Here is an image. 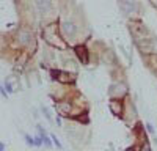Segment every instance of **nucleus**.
I'll list each match as a JSON object with an SVG mask.
<instances>
[{"label": "nucleus", "mask_w": 157, "mask_h": 151, "mask_svg": "<svg viewBox=\"0 0 157 151\" xmlns=\"http://www.w3.org/2000/svg\"><path fill=\"white\" fill-rule=\"evenodd\" d=\"M50 137H52V140H54V143H55V145H57V146L61 149V145H60V142H58V138H57L55 135H50Z\"/></svg>", "instance_id": "f8f14e48"}, {"label": "nucleus", "mask_w": 157, "mask_h": 151, "mask_svg": "<svg viewBox=\"0 0 157 151\" xmlns=\"http://www.w3.org/2000/svg\"><path fill=\"white\" fill-rule=\"evenodd\" d=\"M29 80H30V85L32 87H38L39 83V79H38V76H36V72H30V76H29Z\"/></svg>", "instance_id": "1a4fd4ad"}, {"label": "nucleus", "mask_w": 157, "mask_h": 151, "mask_svg": "<svg viewBox=\"0 0 157 151\" xmlns=\"http://www.w3.org/2000/svg\"><path fill=\"white\" fill-rule=\"evenodd\" d=\"M118 6L123 10L124 14H129V13H134V10L137 8V2H120Z\"/></svg>", "instance_id": "20e7f679"}, {"label": "nucleus", "mask_w": 157, "mask_h": 151, "mask_svg": "<svg viewBox=\"0 0 157 151\" xmlns=\"http://www.w3.org/2000/svg\"><path fill=\"white\" fill-rule=\"evenodd\" d=\"M36 6L41 10V13H47V10H50L52 3L50 2H36Z\"/></svg>", "instance_id": "6e6552de"}, {"label": "nucleus", "mask_w": 157, "mask_h": 151, "mask_svg": "<svg viewBox=\"0 0 157 151\" xmlns=\"http://www.w3.org/2000/svg\"><path fill=\"white\" fill-rule=\"evenodd\" d=\"M75 52H77L78 58L82 60V63H88V54H86V49H85V47H80V46H78V47L75 49Z\"/></svg>", "instance_id": "0eeeda50"}, {"label": "nucleus", "mask_w": 157, "mask_h": 151, "mask_svg": "<svg viewBox=\"0 0 157 151\" xmlns=\"http://www.w3.org/2000/svg\"><path fill=\"white\" fill-rule=\"evenodd\" d=\"M17 38H19V43H21V44H29L30 40H32V33H30V30H27V29H22V30H19Z\"/></svg>", "instance_id": "7ed1b4c3"}, {"label": "nucleus", "mask_w": 157, "mask_h": 151, "mask_svg": "<svg viewBox=\"0 0 157 151\" xmlns=\"http://www.w3.org/2000/svg\"><path fill=\"white\" fill-rule=\"evenodd\" d=\"M61 32L64 36H74L75 33V25L72 22H63L61 24Z\"/></svg>", "instance_id": "f03ea898"}, {"label": "nucleus", "mask_w": 157, "mask_h": 151, "mask_svg": "<svg viewBox=\"0 0 157 151\" xmlns=\"http://www.w3.org/2000/svg\"><path fill=\"white\" fill-rule=\"evenodd\" d=\"M41 110H43V113H44V115L47 117V120H50V121H52V115H50V112H49V110H47V109H46L44 106L41 107Z\"/></svg>", "instance_id": "9d476101"}, {"label": "nucleus", "mask_w": 157, "mask_h": 151, "mask_svg": "<svg viewBox=\"0 0 157 151\" xmlns=\"http://www.w3.org/2000/svg\"><path fill=\"white\" fill-rule=\"evenodd\" d=\"M126 151H134V149H126Z\"/></svg>", "instance_id": "dca6fc26"}, {"label": "nucleus", "mask_w": 157, "mask_h": 151, "mask_svg": "<svg viewBox=\"0 0 157 151\" xmlns=\"http://www.w3.org/2000/svg\"><path fill=\"white\" fill-rule=\"evenodd\" d=\"M109 106H110V110L115 113V115H120V113H121V110H123V106H121V103H120V101H116V99H112Z\"/></svg>", "instance_id": "423d86ee"}, {"label": "nucleus", "mask_w": 157, "mask_h": 151, "mask_svg": "<svg viewBox=\"0 0 157 151\" xmlns=\"http://www.w3.org/2000/svg\"><path fill=\"white\" fill-rule=\"evenodd\" d=\"M41 138H43V142H44V143H46L47 146H50V142H49V138H47L46 135H44V137H41Z\"/></svg>", "instance_id": "ddd939ff"}, {"label": "nucleus", "mask_w": 157, "mask_h": 151, "mask_svg": "<svg viewBox=\"0 0 157 151\" xmlns=\"http://www.w3.org/2000/svg\"><path fill=\"white\" fill-rule=\"evenodd\" d=\"M55 110L58 113H63V115H68L71 110V104L69 103H57L55 104Z\"/></svg>", "instance_id": "39448f33"}, {"label": "nucleus", "mask_w": 157, "mask_h": 151, "mask_svg": "<svg viewBox=\"0 0 157 151\" xmlns=\"http://www.w3.org/2000/svg\"><path fill=\"white\" fill-rule=\"evenodd\" d=\"M0 151H5V143H0Z\"/></svg>", "instance_id": "2eb2a0df"}, {"label": "nucleus", "mask_w": 157, "mask_h": 151, "mask_svg": "<svg viewBox=\"0 0 157 151\" xmlns=\"http://www.w3.org/2000/svg\"><path fill=\"white\" fill-rule=\"evenodd\" d=\"M148 131H149V132H154V128H152L151 124H148Z\"/></svg>", "instance_id": "4468645a"}, {"label": "nucleus", "mask_w": 157, "mask_h": 151, "mask_svg": "<svg viewBox=\"0 0 157 151\" xmlns=\"http://www.w3.org/2000/svg\"><path fill=\"white\" fill-rule=\"evenodd\" d=\"M5 87H6L8 91L14 93L17 90V87H19V82H17V79L14 77V76H10V77H6V80H5Z\"/></svg>", "instance_id": "f257e3e1"}, {"label": "nucleus", "mask_w": 157, "mask_h": 151, "mask_svg": "<svg viewBox=\"0 0 157 151\" xmlns=\"http://www.w3.org/2000/svg\"><path fill=\"white\" fill-rule=\"evenodd\" d=\"M25 142H27L29 145H33V143H35V140H33L30 135H25Z\"/></svg>", "instance_id": "9b49d317"}]
</instances>
